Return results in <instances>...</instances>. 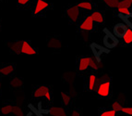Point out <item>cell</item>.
Instances as JSON below:
<instances>
[{"instance_id":"28","label":"cell","mask_w":132,"mask_h":116,"mask_svg":"<svg viewBox=\"0 0 132 116\" xmlns=\"http://www.w3.org/2000/svg\"><path fill=\"white\" fill-rule=\"evenodd\" d=\"M117 10H118V12L121 15H128V14L130 13L129 11V9H128V8H117Z\"/></svg>"},{"instance_id":"10","label":"cell","mask_w":132,"mask_h":116,"mask_svg":"<svg viewBox=\"0 0 132 116\" xmlns=\"http://www.w3.org/2000/svg\"><path fill=\"white\" fill-rule=\"evenodd\" d=\"M48 6H49V4L46 1H44V0H37V1H36L35 9H34L33 14L36 15V14L40 13L41 11H43V10H44L45 9H47Z\"/></svg>"},{"instance_id":"3","label":"cell","mask_w":132,"mask_h":116,"mask_svg":"<svg viewBox=\"0 0 132 116\" xmlns=\"http://www.w3.org/2000/svg\"><path fill=\"white\" fill-rule=\"evenodd\" d=\"M110 86L111 83L109 80L101 83L97 87V94L101 97H107L110 93Z\"/></svg>"},{"instance_id":"22","label":"cell","mask_w":132,"mask_h":116,"mask_svg":"<svg viewBox=\"0 0 132 116\" xmlns=\"http://www.w3.org/2000/svg\"><path fill=\"white\" fill-rule=\"evenodd\" d=\"M108 7L112 8V9H117L119 4V0H103Z\"/></svg>"},{"instance_id":"34","label":"cell","mask_w":132,"mask_h":116,"mask_svg":"<svg viewBox=\"0 0 132 116\" xmlns=\"http://www.w3.org/2000/svg\"><path fill=\"white\" fill-rule=\"evenodd\" d=\"M27 116H37V114H35L34 112H30L28 114H27Z\"/></svg>"},{"instance_id":"12","label":"cell","mask_w":132,"mask_h":116,"mask_svg":"<svg viewBox=\"0 0 132 116\" xmlns=\"http://www.w3.org/2000/svg\"><path fill=\"white\" fill-rule=\"evenodd\" d=\"M50 114L52 116H68L62 107H52L50 109Z\"/></svg>"},{"instance_id":"9","label":"cell","mask_w":132,"mask_h":116,"mask_svg":"<svg viewBox=\"0 0 132 116\" xmlns=\"http://www.w3.org/2000/svg\"><path fill=\"white\" fill-rule=\"evenodd\" d=\"M90 60H92L90 57H83V58L80 59L79 61V67H78L79 71H83L88 69L90 67Z\"/></svg>"},{"instance_id":"29","label":"cell","mask_w":132,"mask_h":116,"mask_svg":"<svg viewBox=\"0 0 132 116\" xmlns=\"http://www.w3.org/2000/svg\"><path fill=\"white\" fill-rule=\"evenodd\" d=\"M117 111L114 110H111V111H105V112H102L100 116H116Z\"/></svg>"},{"instance_id":"11","label":"cell","mask_w":132,"mask_h":116,"mask_svg":"<svg viewBox=\"0 0 132 116\" xmlns=\"http://www.w3.org/2000/svg\"><path fill=\"white\" fill-rule=\"evenodd\" d=\"M21 44L22 41H14L9 44V47L11 51H13L16 54L21 53Z\"/></svg>"},{"instance_id":"27","label":"cell","mask_w":132,"mask_h":116,"mask_svg":"<svg viewBox=\"0 0 132 116\" xmlns=\"http://www.w3.org/2000/svg\"><path fill=\"white\" fill-rule=\"evenodd\" d=\"M122 105L120 104V103L118 102V101H114V103L112 104V110H114V111H117V112H121L122 110Z\"/></svg>"},{"instance_id":"31","label":"cell","mask_w":132,"mask_h":116,"mask_svg":"<svg viewBox=\"0 0 132 116\" xmlns=\"http://www.w3.org/2000/svg\"><path fill=\"white\" fill-rule=\"evenodd\" d=\"M81 35H83L82 36V38H83L84 40H88L89 39V34H88V32H86V31H81Z\"/></svg>"},{"instance_id":"19","label":"cell","mask_w":132,"mask_h":116,"mask_svg":"<svg viewBox=\"0 0 132 116\" xmlns=\"http://www.w3.org/2000/svg\"><path fill=\"white\" fill-rule=\"evenodd\" d=\"M78 7L79 9H85V10H93V4L89 1H82L78 4Z\"/></svg>"},{"instance_id":"15","label":"cell","mask_w":132,"mask_h":116,"mask_svg":"<svg viewBox=\"0 0 132 116\" xmlns=\"http://www.w3.org/2000/svg\"><path fill=\"white\" fill-rule=\"evenodd\" d=\"M119 17L123 20V21L125 23L126 25H128L130 29H132V13L131 12H130L128 15H125V16L119 14Z\"/></svg>"},{"instance_id":"6","label":"cell","mask_w":132,"mask_h":116,"mask_svg":"<svg viewBox=\"0 0 132 116\" xmlns=\"http://www.w3.org/2000/svg\"><path fill=\"white\" fill-rule=\"evenodd\" d=\"M128 28L127 27V25L122 23H119L114 26L113 32H114V36H117V37H118V38H123L126 34V32L128 31Z\"/></svg>"},{"instance_id":"33","label":"cell","mask_w":132,"mask_h":116,"mask_svg":"<svg viewBox=\"0 0 132 116\" xmlns=\"http://www.w3.org/2000/svg\"><path fill=\"white\" fill-rule=\"evenodd\" d=\"M31 0H18V3L20 5H26L30 2Z\"/></svg>"},{"instance_id":"25","label":"cell","mask_w":132,"mask_h":116,"mask_svg":"<svg viewBox=\"0 0 132 116\" xmlns=\"http://www.w3.org/2000/svg\"><path fill=\"white\" fill-rule=\"evenodd\" d=\"M61 98H62V101L64 103L66 106H68L69 103H70V100H71V98L69 95H68L67 93L65 92H62L61 93Z\"/></svg>"},{"instance_id":"35","label":"cell","mask_w":132,"mask_h":116,"mask_svg":"<svg viewBox=\"0 0 132 116\" xmlns=\"http://www.w3.org/2000/svg\"><path fill=\"white\" fill-rule=\"evenodd\" d=\"M0 92H1V83H0Z\"/></svg>"},{"instance_id":"1","label":"cell","mask_w":132,"mask_h":116,"mask_svg":"<svg viewBox=\"0 0 132 116\" xmlns=\"http://www.w3.org/2000/svg\"><path fill=\"white\" fill-rule=\"evenodd\" d=\"M105 35L104 37V45L106 48L110 49L114 48V47H117V44H118V40L117 38L114 36V34H112L109 32L105 31Z\"/></svg>"},{"instance_id":"7","label":"cell","mask_w":132,"mask_h":116,"mask_svg":"<svg viewBox=\"0 0 132 116\" xmlns=\"http://www.w3.org/2000/svg\"><path fill=\"white\" fill-rule=\"evenodd\" d=\"M90 48L93 50L94 56L96 57V59L100 61V57L103 55L104 53H108L109 52V49L106 48V47H102V46L97 45V44H92L90 46Z\"/></svg>"},{"instance_id":"26","label":"cell","mask_w":132,"mask_h":116,"mask_svg":"<svg viewBox=\"0 0 132 116\" xmlns=\"http://www.w3.org/2000/svg\"><path fill=\"white\" fill-rule=\"evenodd\" d=\"M132 2L130 0H119V4H118V8H128L129 9L131 7Z\"/></svg>"},{"instance_id":"17","label":"cell","mask_w":132,"mask_h":116,"mask_svg":"<svg viewBox=\"0 0 132 116\" xmlns=\"http://www.w3.org/2000/svg\"><path fill=\"white\" fill-rule=\"evenodd\" d=\"M96 84H97V77L94 74H92L90 75V78H89V89L90 91H93L96 88Z\"/></svg>"},{"instance_id":"16","label":"cell","mask_w":132,"mask_h":116,"mask_svg":"<svg viewBox=\"0 0 132 116\" xmlns=\"http://www.w3.org/2000/svg\"><path fill=\"white\" fill-rule=\"evenodd\" d=\"M47 46L51 48H59V47H61V42L56 38H51L48 41Z\"/></svg>"},{"instance_id":"23","label":"cell","mask_w":132,"mask_h":116,"mask_svg":"<svg viewBox=\"0 0 132 116\" xmlns=\"http://www.w3.org/2000/svg\"><path fill=\"white\" fill-rule=\"evenodd\" d=\"M12 113L15 116H24L23 111L19 106H13V108H12Z\"/></svg>"},{"instance_id":"21","label":"cell","mask_w":132,"mask_h":116,"mask_svg":"<svg viewBox=\"0 0 132 116\" xmlns=\"http://www.w3.org/2000/svg\"><path fill=\"white\" fill-rule=\"evenodd\" d=\"M90 67L93 70H99L101 67H103V65L100 63V61L97 59H93L90 60Z\"/></svg>"},{"instance_id":"32","label":"cell","mask_w":132,"mask_h":116,"mask_svg":"<svg viewBox=\"0 0 132 116\" xmlns=\"http://www.w3.org/2000/svg\"><path fill=\"white\" fill-rule=\"evenodd\" d=\"M71 116H80V112H79V111H76V110H74V111H72L70 113Z\"/></svg>"},{"instance_id":"8","label":"cell","mask_w":132,"mask_h":116,"mask_svg":"<svg viewBox=\"0 0 132 116\" xmlns=\"http://www.w3.org/2000/svg\"><path fill=\"white\" fill-rule=\"evenodd\" d=\"M21 53L26 54V55H35L36 50L30 45L28 41L23 40L21 44Z\"/></svg>"},{"instance_id":"24","label":"cell","mask_w":132,"mask_h":116,"mask_svg":"<svg viewBox=\"0 0 132 116\" xmlns=\"http://www.w3.org/2000/svg\"><path fill=\"white\" fill-rule=\"evenodd\" d=\"M12 108H13V106H11V105H6V106L1 108V113L4 115L12 113Z\"/></svg>"},{"instance_id":"20","label":"cell","mask_w":132,"mask_h":116,"mask_svg":"<svg viewBox=\"0 0 132 116\" xmlns=\"http://www.w3.org/2000/svg\"><path fill=\"white\" fill-rule=\"evenodd\" d=\"M123 39H124V42H125L126 44H131L132 43V29L128 28V31L126 32Z\"/></svg>"},{"instance_id":"30","label":"cell","mask_w":132,"mask_h":116,"mask_svg":"<svg viewBox=\"0 0 132 116\" xmlns=\"http://www.w3.org/2000/svg\"><path fill=\"white\" fill-rule=\"evenodd\" d=\"M121 112L128 115H132V107H123Z\"/></svg>"},{"instance_id":"2","label":"cell","mask_w":132,"mask_h":116,"mask_svg":"<svg viewBox=\"0 0 132 116\" xmlns=\"http://www.w3.org/2000/svg\"><path fill=\"white\" fill-rule=\"evenodd\" d=\"M33 97L34 98H46L47 100H51V94L49 91V88L46 85H41L37 88V89L34 91L33 93Z\"/></svg>"},{"instance_id":"5","label":"cell","mask_w":132,"mask_h":116,"mask_svg":"<svg viewBox=\"0 0 132 116\" xmlns=\"http://www.w3.org/2000/svg\"><path fill=\"white\" fill-rule=\"evenodd\" d=\"M79 29L81 30V31L86 32H90L93 29V20L92 18V16H86L85 19L82 20V23L79 25Z\"/></svg>"},{"instance_id":"36","label":"cell","mask_w":132,"mask_h":116,"mask_svg":"<svg viewBox=\"0 0 132 116\" xmlns=\"http://www.w3.org/2000/svg\"><path fill=\"white\" fill-rule=\"evenodd\" d=\"M130 1H131V2H132V0H130Z\"/></svg>"},{"instance_id":"13","label":"cell","mask_w":132,"mask_h":116,"mask_svg":"<svg viewBox=\"0 0 132 116\" xmlns=\"http://www.w3.org/2000/svg\"><path fill=\"white\" fill-rule=\"evenodd\" d=\"M15 70V67L13 65H7L4 67L0 68V74L2 75H9L10 74H12Z\"/></svg>"},{"instance_id":"18","label":"cell","mask_w":132,"mask_h":116,"mask_svg":"<svg viewBox=\"0 0 132 116\" xmlns=\"http://www.w3.org/2000/svg\"><path fill=\"white\" fill-rule=\"evenodd\" d=\"M10 85L14 88H18L23 85V80L20 77H14L12 80L10 81Z\"/></svg>"},{"instance_id":"14","label":"cell","mask_w":132,"mask_h":116,"mask_svg":"<svg viewBox=\"0 0 132 116\" xmlns=\"http://www.w3.org/2000/svg\"><path fill=\"white\" fill-rule=\"evenodd\" d=\"M92 18H93V21L98 23H104V16L100 11H93V13L90 14Z\"/></svg>"},{"instance_id":"4","label":"cell","mask_w":132,"mask_h":116,"mask_svg":"<svg viewBox=\"0 0 132 116\" xmlns=\"http://www.w3.org/2000/svg\"><path fill=\"white\" fill-rule=\"evenodd\" d=\"M67 15L72 23H77L79 17V8L78 7V5L72 6L67 9Z\"/></svg>"}]
</instances>
